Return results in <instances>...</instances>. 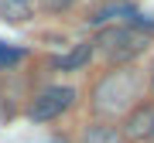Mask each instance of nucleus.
<instances>
[{
	"label": "nucleus",
	"mask_w": 154,
	"mask_h": 143,
	"mask_svg": "<svg viewBox=\"0 0 154 143\" xmlns=\"http://www.w3.org/2000/svg\"><path fill=\"white\" fill-rule=\"evenodd\" d=\"M144 89H147V72L144 68L116 65L96 78L93 92H89V112L106 123H113L116 116L123 119L137 102H144Z\"/></svg>",
	"instance_id": "f257e3e1"
},
{
	"label": "nucleus",
	"mask_w": 154,
	"mask_h": 143,
	"mask_svg": "<svg viewBox=\"0 0 154 143\" xmlns=\"http://www.w3.org/2000/svg\"><path fill=\"white\" fill-rule=\"evenodd\" d=\"M151 38H154V28H144L137 17H134V21L106 24L93 38V44H96V55H103L116 68V65H134L151 48Z\"/></svg>",
	"instance_id": "f03ea898"
},
{
	"label": "nucleus",
	"mask_w": 154,
	"mask_h": 143,
	"mask_svg": "<svg viewBox=\"0 0 154 143\" xmlns=\"http://www.w3.org/2000/svg\"><path fill=\"white\" fill-rule=\"evenodd\" d=\"M38 4H41L45 14H69L72 7L79 4V0H38Z\"/></svg>",
	"instance_id": "1a4fd4ad"
},
{
	"label": "nucleus",
	"mask_w": 154,
	"mask_h": 143,
	"mask_svg": "<svg viewBox=\"0 0 154 143\" xmlns=\"http://www.w3.org/2000/svg\"><path fill=\"white\" fill-rule=\"evenodd\" d=\"M116 17H137V7L134 4H106V7H99L96 17H93V24H106V21H113L116 24Z\"/></svg>",
	"instance_id": "6e6552de"
},
{
	"label": "nucleus",
	"mask_w": 154,
	"mask_h": 143,
	"mask_svg": "<svg viewBox=\"0 0 154 143\" xmlns=\"http://www.w3.org/2000/svg\"><path fill=\"white\" fill-rule=\"evenodd\" d=\"M75 89L72 85H48V89H41L38 95L28 102V119L31 123H51V119H58L62 112H69L72 106H75Z\"/></svg>",
	"instance_id": "7ed1b4c3"
},
{
	"label": "nucleus",
	"mask_w": 154,
	"mask_h": 143,
	"mask_svg": "<svg viewBox=\"0 0 154 143\" xmlns=\"http://www.w3.org/2000/svg\"><path fill=\"white\" fill-rule=\"evenodd\" d=\"M48 143H72V140H69V136H51Z\"/></svg>",
	"instance_id": "9b49d317"
},
{
	"label": "nucleus",
	"mask_w": 154,
	"mask_h": 143,
	"mask_svg": "<svg viewBox=\"0 0 154 143\" xmlns=\"http://www.w3.org/2000/svg\"><path fill=\"white\" fill-rule=\"evenodd\" d=\"M21 58V51H14V48H7L4 41H0V65H11V61Z\"/></svg>",
	"instance_id": "9d476101"
},
{
	"label": "nucleus",
	"mask_w": 154,
	"mask_h": 143,
	"mask_svg": "<svg viewBox=\"0 0 154 143\" xmlns=\"http://www.w3.org/2000/svg\"><path fill=\"white\" fill-rule=\"evenodd\" d=\"M34 14V0H0V21L7 24H24Z\"/></svg>",
	"instance_id": "0eeeda50"
},
{
	"label": "nucleus",
	"mask_w": 154,
	"mask_h": 143,
	"mask_svg": "<svg viewBox=\"0 0 154 143\" xmlns=\"http://www.w3.org/2000/svg\"><path fill=\"white\" fill-rule=\"evenodd\" d=\"M123 143H154V102L144 99L120 119Z\"/></svg>",
	"instance_id": "20e7f679"
},
{
	"label": "nucleus",
	"mask_w": 154,
	"mask_h": 143,
	"mask_svg": "<svg viewBox=\"0 0 154 143\" xmlns=\"http://www.w3.org/2000/svg\"><path fill=\"white\" fill-rule=\"evenodd\" d=\"M79 143H123V133H120V126H116V123L93 119V123H86V126H82Z\"/></svg>",
	"instance_id": "423d86ee"
},
{
	"label": "nucleus",
	"mask_w": 154,
	"mask_h": 143,
	"mask_svg": "<svg viewBox=\"0 0 154 143\" xmlns=\"http://www.w3.org/2000/svg\"><path fill=\"white\" fill-rule=\"evenodd\" d=\"M93 55H96V44L93 41H79V44H72L65 55H58L51 61V68L55 72H82L89 61H93Z\"/></svg>",
	"instance_id": "39448f33"
}]
</instances>
